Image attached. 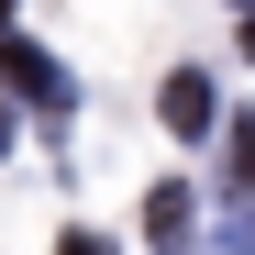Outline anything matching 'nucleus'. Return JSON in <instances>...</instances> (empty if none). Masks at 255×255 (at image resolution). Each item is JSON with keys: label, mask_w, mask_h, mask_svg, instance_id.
Here are the masks:
<instances>
[{"label": "nucleus", "mask_w": 255, "mask_h": 255, "mask_svg": "<svg viewBox=\"0 0 255 255\" xmlns=\"http://www.w3.org/2000/svg\"><path fill=\"white\" fill-rule=\"evenodd\" d=\"M0 11H11V0H0Z\"/></svg>", "instance_id": "f257e3e1"}]
</instances>
